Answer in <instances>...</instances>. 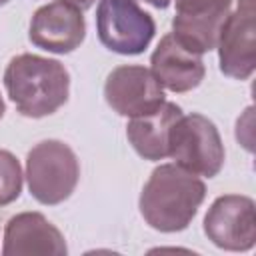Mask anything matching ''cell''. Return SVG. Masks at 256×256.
Here are the masks:
<instances>
[{
    "label": "cell",
    "mask_w": 256,
    "mask_h": 256,
    "mask_svg": "<svg viewBox=\"0 0 256 256\" xmlns=\"http://www.w3.org/2000/svg\"><path fill=\"white\" fill-rule=\"evenodd\" d=\"M22 192V168L16 156L0 150V206L12 204Z\"/></svg>",
    "instance_id": "cell-14"
},
{
    "label": "cell",
    "mask_w": 256,
    "mask_h": 256,
    "mask_svg": "<svg viewBox=\"0 0 256 256\" xmlns=\"http://www.w3.org/2000/svg\"><path fill=\"white\" fill-rule=\"evenodd\" d=\"M80 178L74 150L60 140H42L26 156V180L30 194L46 206L70 198Z\"/></svg>",
    "instance_id": "cell-3"
},
{
    "label": "cell",
    "mask_w": 256,
    "mask_h": 256,
    "mask_svg": "<svg viewBox=\"0 0 256 256\" xmlns=\"http://www.w3.org/2000/svg\"><path fill=\"white\" fill-rule=\"evenodd\" d=\"M150 72L160 82V86L178 94L200 86L206 74L202 56L184 48L172 34L162 36L150 56Z\"/></svg>",
    "instance_id": "cell-12"
},
{
    "label": "cell",
    "mask_w": 256,
    "mask_h": 256,
    "mask_svg": "<svg viewBox=\"0 0 256 256\" xmlns=\"http://www.w3.org/2000/svg\"><path fill=\"white\" fill-rule=\"evenodd\" d=\"M96 30L108 50L136 56L150 46L156 24L136 0H100L96 8Z\"/></svg>",
    "instance_id": "cell-5"
},
{
    "label": "cell",
    "mask_w": 256,
    "mask_h": 256,
    "mask_svg": "<svg viewBox=\"0 0 256 256\" xmlns=\"http://www.w3.org/2000/svg\"><path fill=\"white\" fill-rule=\"evenodd\" d=\"M66 2H72L74 6H78L80 10H86V8H90L96 0H66Z\"/></svg>",
    "instance_id": "cell-16"
},
{
    "label": "cell",
    "mask_w": 256,
    "mask_h": 256,
    "mask_svg": "<svg viewBox=\"0 0 256 256\" xmlns=\"http://www.w3.org/2000/svg\"><path fill=\"white\" fill-rule=\"evenodd\" d=\"M172 36L188 50L206 54L216 48L232 0H174Z\"/></svg>",
    "instance_id": "cell-8"
},
{
    "label": "cell",
    "mask_w": 256,
    "mask_h": 256,
    "mask_svg": "<svg viewBox=\"0 0 256 256\" xmlns=\"http://www.w3.org/2000/svg\"><path fill=\"white\" fill-rule=\"evenodd\" d=\"M182 116V108L174 102H164L156 110L130 118L126 126V136L132 148L144 160H164L168 158L170 132L176 120Z\"/></svg>",
    "instance_id": "cell-13"
},
{
    "label": "cell",
    "mask_w": 256,
    "mask_h": 256,
    "mask_svg": "<svg viewBox=\"0 0 256 256\" xmlns=\"http://www.w3.org/2000/svg\"><path fill=\"white\" fill-rule=\"evenodd\" d=\"M4 112H6V106H4V100H2V96H0V118L4 116Z\"/></svg>",
    "instance_id": "cell-17"
},
{
    "label": "cell",
    "mask_w": 256,
    "mask_h": 256,
    "mask_svg": "<svg viewBox=\"0 0 256 256\" xmlns=\"http://www.w3.org/2000/svg\"><path fill=\"white\" fill-rule=\"evenodd\" d=\"M204 182L178 164H160L140 192V214L158 232H180L204 202Z\"/></svg>",
    "instance_id": "cell-1"
},
{
    "label": "cell",
    "mask_w": 256,
    "mask_h": 256,
    "mask_svg": "<svg viewBox=\"0 0 256 256\" xmlns=\"http://www.w3.org/2000/svg\"><path fill=\"white\" fill-rule=\"evenodd\" d=\"M104 98L116 114L128 118L148 114L166 102L164 88L154 74L148 68L134 64L118 66L108 74Z\"/></svg>",
    "instance_id": "cell-9"
},
{
    "label": "cell",
    "mask_w": 256,
    "mask_h": 256,
    "mask_svg": "<svg viewBox=\"0 0 256 256\" xmlns=\"http://www.w3.org/2000/svg\"><path fill=\"white\" fill-rule=\"evenodd\" d=\"M142 2H146V4H150V6H154V8L164 10V8H168V6H170V2H172V0H142Z\"/></svg>",
    "instance_id": "cell-15"
},
{
    "label": "cell",
    "mask_w": 256,
    "mask_h": 256,
    "mask_svg": "<svg viewBox=\"0 0 256 256\" xmlns=\"http://www.w3.org/2000/svg\"><path fill=\"white\" fill-rule=\"evenodd\" d=\"M208 240L228 252H246L256 244V206L242 194L218 196L204 216Z\"/></svg>",
    "instance_id": "cell-6"
},
{
    "label": "cell",
    "mask_w": 256,
    "mask_h": 256,
    "mask_svg": "<svg viewBox=\"0 0 256 256\" xmlns=\"http://www.w3.org/2000/svg\"><path fill=\"white\" fill-rule=\"evenodd\" d=\"M6 2H10V0H0V6H4Z\"/></svg>",
    "instance_id": "cell-18"
},
{
    "label": "cell",
    "mask_w": 256,
    "mask_h": 256,
    "mask_svg": "<svg viewBox=\"0 0 256 256\" xmlns=\"http://www.w3.org/2000/svg\"><path fill=\"white\" fill-rule=\"evenodd\" d=\"M168 156L174 164L196 176L214 178L224 166L226 152L214 122L198 112H192L182 114L176 120L170 132Z\"/></svg>",
    "instance_id": "cell-4"
},
{
    "label": "cell",
    "mask_w": 256,
    "mask_h": 256,
    "mask_svg": "<svg viewBox=\"0 0 256 256\" xmlns=\"http://www.w3.org/2000/svg\"><path fill=\"white\" fill-rule=\"evenodd\" d=\"M86 36V22L82 10L66 0H54L40 6L32 20L28 38L36 48L54 54H68L76 50Z\"/></svg>",
    "instance_id": "cell-10"
},
{
    "label": "cell",
    "mask_w": 256,
    "mask_h": 256,
    "mask_svg": "<svg viewBox=\"0 0 256 256\" xmlns=\"http://www.w3.org/2000/svg\"><path fill=\"white\" fill-rule=\"evenodd\" d=\"M4 256L26 254H68L62 232L40 212H22L12 216L4 228Z\"/></svg>",
    "instance_id": "cell-11"
},
{
    "label": "cell",
    "mask_w": 256,
    "mask_h": 256,
    "mask_svg": "<svg viewBox=\"0 0 256 256\" xmlns=\"http://www.w3.org/2000/svg\"><path fill=\"white\" fill-rule=\"evenodd\" d=\"M4 86L22 116L44 118L66 104L70 74L58 60L38 54H18L4 70Z\"/></svg>",
    "instance_id": "cell-2"
},
{
    "label": "cell",
    "mask_w": 256,
    "mask_h": 256,
    "mask_svg": "<svg viewBox=\"0 0 256 256\" xmlns=\"http://www.w3.org/2000/svg\"><path fill=\"white\" fill-rule=\"evenodd\" d=\"M220 72L234 80H248L256 68V0H238L218 38Z\"/></svg>",
    "instance_id": "cell-7"
}]
</instances>
